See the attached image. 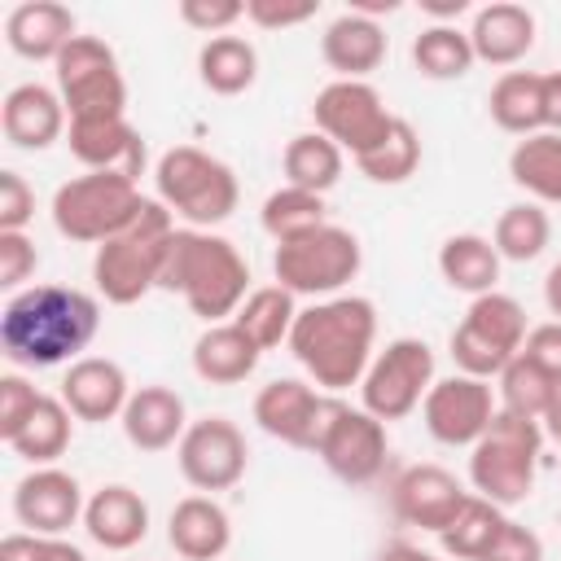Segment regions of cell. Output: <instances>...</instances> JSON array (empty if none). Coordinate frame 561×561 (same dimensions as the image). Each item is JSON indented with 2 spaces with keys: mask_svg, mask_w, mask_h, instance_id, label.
<instances>
[{
  "mask_svg": "<svg viewBox=\"0 0 561 561\" xmlns=\"http://www.w3.org/2000/svg\"><path fill=\"white\" fill-rule=\"evenodd\" d=\"M101 329V302L75 285H26L0 311V351L18 368H53L83 359Z\"/></svg>",
  "mask_w": 561,
  "mask_h": 561,
  "instance_id": "1",
  "label": "cell"
},
{
  "mask_svg": "<svg viewBox=\"0 0 561 561\" xmlns=\"http://www.w3.org/2000/svg\"><path fill=\"white\" fill-rule=\"evenodd\" d=\"M373 342H377V307L359 294H337L298 311L285 346L320 390L337 394L364 381L373 364Z\"/></svg>",
  "mask_w": 561,
  "mask_h": 561,
  "instance_id": "2",
  "label": "cell"
},
{
  "mask_svg": "<svg viewBox=\"0 0 561 561\" xmlns=\"http://www.w3.org/2000/svg\"><path fill=\"white\" fill-rule=\"evenodd\" d=\"M158 289L180 294L193 316L206 324H224L237 316V307L250 298V263L228 237L202 232V228H175L167 241Z\"/></svg>",
  "mask_w": 561,
  "mask_h": 561,
  "instance_id": "3",
  "label": "cell"
},
{
  "mask_svg": "<svg viewBox=\"0 0 561 561\" xmlns=\"http://www.w3.org/2000/svg\"><path fill=\"white\" fill-rule=\"evenodd\" d=\"M171 232H175V215L158 197H149L140 219L127 232H118V237L96 245V254H92V285H96V294L105 302H114V307H131L149 289H158Z\"/></svg>",
  "mask_w": 561,
  "mask_h": 561,
  "instance_id": "4",
  "label": "cell"
},
{
  "mask_svg": "<svg viewBox=\"0 0 561 561\" xmlns=\"http://www.w3.org/2000/svg\"><path fill=\"white\" fill-rule=\"evenodd\" d=\"M539 451H543V425L500 408L495 421L486 425V434L469 447L473 491L500 508L530 500L535 473H539Z\"/></svg>",
  "mask_w": 561,
  "mask_h": 561,
  "instance_id": "5",
  "label": "cell"
},
{
  "mask_svg": "<svg viewBox=\"0 0 561 561\" xmlns=\"http://www.w3.org/2000/svg\"><path fill=\"white\" fill-rule=\"evenodd\" d=\"M153 184H158V202L171 215H180L184 228H202V232L224 224L241 197L232 167L224 158L197 149V145L167 149L153 167Z\"/></svg>",
  "mask_w": 561,
  "mask_h": 561,
  "instance_id": "6",
  "label": "cell"
},
{
  "mask_svg": "<svg viewBox=\"0 0 561 561\" xmlns=\"http://www.w3.org/2000/svg\"><path fill=\"white\" fill-rule=\"evenodd\" d=\"M145 202L149 197L136 188V180H127L118 171H83V175L57 184L48 215L61 237L101 245V241L127 232L140 219Z\"/></svg>",
  "mask_w": 561,
  "mask_h": 561,
  "instance_id": "7",
  "label": "cell"
},
{
  "mask_svg": "<svg viewBox=\"0 0 561 561\" xmlns=\"http://www.w3.org/2000/svg\"><path fill=\"white\" fill-rule=\"evenodd\" d=\"M359 263H364L359 237L351 228H337V224H324L316 232L280 241L276 254H272L276 285H285L294 298L298 294H307V298H337L359 276Z\"/></svg>",
  "mask_w": 561,
  "mask_h": 561,
  "instance_id": "8",
  "label": "cell"
},
{
  "mask_svg": "<svg viewBox=\"0 0 561 561\" xmlns=\"http://www.w3.org/2000/svg\"><path fill=\"white\" fill-rule=\"evenodd\" d=\"M526 311L517 298L491 289L482 298L469 302L465 320L451 329V359H456V373L465 377H500L517 355H522V342H526Z\"/></svg>",
  "mask_w": 561,
  "mask_h": 561,
  "instance_id": "9",
  "label": "cell"
},
{
  "mask_svg": "<svg viewBox=\"0 0 561 561\" xmlns=\"http://www.w3.org/2000/svg\"><path fill=\"white\" fill-rule=\"evenodd\" d=\"M57 96L70 118H114L127 114V79L114 48L101 35H75L53 61Z\"/></svg>",
  "mask_w": 561,
  "mask_h": 561,
  "instance_id": "10",
  "label": "cell"
},
{
  "mask_svg": "<svg viewBox=\"0 0 561 561\" xmlns=\"http://www.w3.org/2000/svg\"><path fill=\"white\" fill-rule=\"evenodd\" d=\"M434 351L425 337H394L386 342L364 381H359V408L373 412L377 421H403L408 412H416L434 386Z\"/></svg>",
  "mask_w": 561,
  "mask_h": 561,
  "instance_id": "11",
  "label": "cell"
},
{
  "mask_svg": "<svg viewBox=\"0 0 561 561\" xmlns=\"http://www.w3.org/2000/svg\"><path fill=\"white\" fill-rule=\"evenodd\" d=\"M316 456L324 460V469L346 482V486H364L373 478H381L386 456H390V434L386 421H377L364 408H351L342 399H333V412L320 430Z\"/></svg>",
  "mask_w": 561,
  "mask_h": 561,
  "instance_id": "12",
  "label": "cell"
},
{
  "mask_svg": "<svg viewBox=\"0 0 561 561\" xmlns=\"http://www.w3.org/2000/svg\"><path fill=\"white\" fill-rule=\"evenodd\" d=\"M311 118H316V131H324L351 158L368 153L394 123V114L386 110L381 92L368 79H333V83H324L316 92V101H311Z\"/></svg>",
  "mask_w": 561,
  "mask_h": 561,
  "instance_id": "13",
  "label": "cell"
},
{
  "mask_svg": "<svg viewBox=\"0 0 561 561\" xmlns=\"http://www.w3.org/2000/svg\"><path fill=\"white\" fill-rule=\"evenodd\" d=\"M175 465L197 495H215V491L237 486L245 478V465H250V447H245L241 425L228 416L188 421V430L175 447Z\"/></svg>",
  "mask_w": 561,
  "mask_h": 561,
  "instance_id": "14",
  "label": "cell"
},
{
  "mask_svg": "<svg viewBox=\"0 0 561 561\" xmlns=\"http://www.w3.org/2000/svg\"><path fill=\"white\" fill-rule=\"evenodd\" d=\"M495 412L500 408L491 399V386L482 377H465V373L434 381L425 403H421L425 430L443 447H473L486 434V425L495 421Z\"/></svg>",
  "mask_w": 561,
  "mask_h": 561,
  "instance_id": "15",
  "label": "cell"
},
{
  "mask_svg": "<svg viewBox=\"0 0 561 561\" xmlns=\"http://www.w3.org/2000/svg\"><path fill=\"white\" fill-rule=\"evenodd\" d=\"M337 394H320L316 386L298 381V377H276L254 394V421L267 438H280L289 447L316 451L320 430L333 412Z\"/></svg>",
  "mask_w": 561,
  "mask_h": 561,
  "instance_id": "16",
  "label": "cell"
},
{
  "mask_svg": "<svg viewBox=\"0 0 561 561\" xmlns=\"http://www.w3.org/2000/svg\"><path fill=\"white\" fill-rule=\"evenodd\" d=\"M88 495L75 473L57 465H39L18 478L13 486V517L31 535H66L75 522H83Z\"/></svg>",
  "mask_w": 561,
  "mask_h": 561,
  "instance_id": "17",
  "label": "cell"
},
{
  "mask_svg": "<svg viewBox=\"0 0 561 561\" xmlns=\"http://www.w3.org/2000/svg\"><path fill=\"white\" fill-rule=\"evenodd\" d=\"M465 500H469V491L443 465H408L390 482L394 517L403 526H416V530H430V535H443Z\"/></svg>",
  "mask_w": 561,
  "mask_h": 561,
  "instance_id": "18",
  "label": "cell"
},
{
  "mask_svg": "<svg viewBox=\"0 0 561 561\" xmlns=\"http://www.w3.org/2000/svg\"><path fill=\"white\" fill-rule=\"evenodd\" d=\"M66 145H70V153L88 171H118L127 180H140V171H145V140L127 123V114H114V118H70Z\"/></svg>",
  "mask_w": 561,
  "mask_h": 561,
  "instance_id": "19",
  "label": "cell"
},
{
  "mask_svg": "<svg viewBox=\"0 0 561 561\" xmlns=\"http://www.w3.org/2000/svg\"><path fill=\"white\" fill-rule=\"evenodd\" d=\"M66 105L57 96V88L48 83H13L0 101V127H4V140L13 149H48L53 140L66 136Z\"/></svg>",
  "mask_w": 561,
  "mask_h": 561,
  "instance_id": "20",
  "label": "cell"
},
{
  "mask_svg": "<svg viewBox=\"0 0 561 561\" xmlns=\"http://www.w3.org/2000/svg\"><path fill=\"white\" fill-rule=\"evenodd\" d=\"M127 399H131V381H127L123 364H114L105 355H83L61 377V403L75 412V421H92V425L114 421V416H123Z\"/></svg>",
  "mask_w": 561,
  "mask_h": 561,
  "instance_id": "21",
  "label": "cell"
},
{
  "mask_svg": "<svg viewBox=\"0 0 561 561\" xmlns=\"http://www.w3.org/2000/svg\"><path fill=\"white\" fill-rule=\"evenodd\" d=\"M535 13L517 0H491L473 13L469 22V44H473V57L486 61V66H517L530 48H535Z\"/></svg>",
  "mask_w": 561,
  "mask_h": 561,
  "instance_id": "22",
  "label": "cell"
},
{
  "mask_svg": "<svg viewBox=\"0 0 561 561\" xmlns=\"http://www.w3.org/2000/svg\"><path fill=\"white\" fill-rule=\"evenodd\" d=\"M386 48H390L386 26L355 9L337 13L320 35V57L337 79H368L386 61Z\"/></svg>",
  "mask_w": 561,
  "mask_h": 561,
  "instance_id": "23",
  "label": "cell"
},
{
  "mask_svg": "<svg viewBox=\"0 0 561 561\" xmlns=\"http://www.w3.org/2000/svg\"><path fill=\"white\" fill-rule=\"evenodd\" d=\"M83 530L105 552H127L149 535V504L127 482L96 486L88 495V508H83Z\"/></svg>",
  "mask_w": 561,
  "mask_h": 561,
  "instance_id": "24",
  "label": "cell"
},
{
  "mask_svg": "<svg viewBox=\"0 0 561 561\" xmlns=\"http://www.w3.org/2000/svg\"><path fill=\"white\" fill-rule=\"evenodd\" d=\"M118 425H123V434L136 451H167V447H180V438L188 430V412H184V399L171 386L153 381V386L131 390Z\"/></svg>",
  "mask_w": 561,
  "mask_h": 561,
  "instance_id": "25",
  "label": "cell"
},
{
  "mask_svg": "<svg viewBox=\"0 0 561 561\" xmlns=\"http://www.w3.org/2000/svg\"><path fill=\"white\" fill-rule=\"evenodd\" d=\"M167 543L184 561H219L232 543V517L215 495H184L167 517Z\"/></svg>",
  "mask_w": 561,
  "mask_h": 561,
  "instance_id": "26",
  "label": "cell"
},
{
  "mask_svg": "<svg viewBox=\"0 0 561 561\" xmlns=\"http://www.w3.org/2000/svg\"><path fill=\"white\" fill-rule=\"evenodd\" d=\"M75 35H79L75 13L57 0H26L4 18V39L26 61H57Z\"/></svg>",
  "mask_w": 561,
  "mask_h": 561,
  "instance_id": "27",
  "label": "cell"
},
{
  "mask_svg": "<svg viewBox=\"0 0 561 561\" xmlns=\"http://www.w3.org/2000/svg\"><path fill=\"white\" fill-rule=\"evenodd\" d=\"M259 355L263 351L232 320L206 324L197 333V342H193V373L202 381H210V386H237L259 368Z\"/></svg>",
  "mask_w": 561,
  "mask_h": 561,
  "instance_id": "28",
  "label": "cell"
},
{
  "mask_svg": "<svg viewBox=\"0 0 561 561\" xmlns=\"http://www.w3.org/2000/svg\"><path fill=\"white\" fill-rule=\"evenodd\" d=\"M500 254L491 245V237L482 232H456L438 245V276L456 289V294H469V298H482L495 289L500 280Z\"/></svg>",
  "mask_w": 561,
  "mask_h": 561,
  "instance_id": "29",
  "label": "cell"
},
{
  "mask_svg": "<svg viewBox=\"0 0 561 561\" xmlns=\"http://www.w3.org/2000/svg\"><path fill=\"white\" fill-rule=\"evenodd\" d=\"M508 180L539 206H561V131L522 136L508 153Z\"/></svg>",
  "mask_w": 561,
  "mask_h": 561,
  "instance_id": "30",
  "label": "cell"
},
{
  "mask_svg": "<svg viewBox=\"0 0 561 561\" xmlns=\"http://www.w3.org/2000/svg\"><path fill=\"white\" fill-rule=\"evenodd\" d=\"M491 123L513 136L543 131V75L535 70H504L486 92Z\"/></svg>",
  "mask_w": 561,
  "mask_h": 561,
  "instance_id": "31",
  "label": "cell"
},
{
  "mask_svg": "<svg viewBox=\"0 0 561 561\" xmlns=\"http://www.w3.org/2000/svg\"><path fill=\"white\" fill-rule=\"evenodd\" d=\"M197 75L215 96H237L259 79V48L245 35H215L197 53Z\"/></svg>",
  "mask_w": 561,
  "mask_h": 561,
  "instance_id": "32",
  "label": "cell"
},
{
  "mask_svg": "<svg viewBox=\"0 0 561 561\" xmlns=\"http://www.w3.org/2000/svg\"><path fill=\"white\" fill-rule=\"evenodd\" d=\"M280 167H285V184L294 188H307V193H329L337 180H342V167H346V153L324 136V131H298L285 153H280Z\"/></svg>",
  "mask_w": 561,
  "mask_h": 561,
  "instance_id": "33",
  "label": "cell"
},
{
  "mask_svg": "<svg viewBox=\"0 0 561 561\" xmlns=\"http://www.w3.org/2000/svg\"><path fill=\"white\" fill-rule=\"evenodd\" d=\"M294 320H298V302L285 285H263V289H250V298L237 307L232 324L259 346V351H276L280 342H289L294 333Z\"/></svg>",
  "mask_w": 561,
  "mask_h": 561,
  "instance_id": "34",
  "label": "cell"
},
{
  "mask_svg": "<svg viewBox=\"0 0 561 561\" xmlns=\"http://www.w3.org/2000/svg\"><path fill=\"white\" fill-rule=\"evenodd\" d=\"M70 434H75V412L61 403V394H44L39 408L31 412V421L9 438V447L31 469H39V465H53L57 456H66Z\"/></svg>",
  "mask_w": 561,
  "mask_h": 561,
  "instance_id": "35",
  "label": "cell"
},
{
  "mask_svg": "<svg viewBox=\"0 0 561 561\" xmlns=\"http://www.w3.org/2000/svg\"><path fill=\"white\" fill-rule=\"evenodd\" d=\"M473 44H469V31H460L456 22H430L416 39H412V66L416 75L425 79H465L473 70Z\"/></svg>",
  "mask_w": 561,
  "mask_h": 561,
  "instance_id": "36",
  "label": "cell"
},
{
  "mask_svg": "<svg viewBox=\"0 0 561 561\" xmlns=\"http://www.w3.org/2000/svg\"><path fill=\"white\" fill-rule=\"evenodd\" d=\"M548 241H552V219H548V210L539 202H513V206H504L500 219H495V232H491L495 254L508 259V263L539 259L548 250Z\"/></svg>",
  "mask_w": 561,
  "mask_h": 561,
  "instance_id": "37",
  "label": "cell"
},
{
  "mask_svg": "<svg viewBox=\"0 0 561 561\" xmlns=\"http://www.w3.org/2000/svg\"><path fill=\"white\" fill-rule=\"evenodd\" d=\"M504 522H508V513L500 504H491L482 495H469L460 504V513L451 517V526L438 535L443 539V552H451L456 561H482L491 552V543L500 539Z\"/></svg>",
  "mask_w": 561,
  "mask_h": 561,
  "instance_id": "38",
  "label": "cell"
},
{
  "mask_svg": "<svg viewBox=\"0 0 561 561\" xmlns=\"http://www.w3.org/2000/svg\"><path fill=\"white\" fill-rule=\"evenodd\" d=\"M355 167H359V175L373 180V184H403V180H412L416 167H421V136H416V127L394 114L390 131H386L368 153H359Z\"/></svg>",
  "mask_w": 561,
  "mask_h": 561,
  "instance_id": "39",
  "label": "cell"
},
{
  "mask_svg": "<svg viewBox=\"0 0 561 561\" xmlns=\"http://www.w3.org/2000/svg\"><path fill=\"white\" fill-rule=\"evenodd\" d=\"M259 224H263V232H267L276 245H280V241H294V237L316 232V228H324V224H329V219H324V197H320V193H307V188L285 184V188H276V193H267V197H263Z\"/></svg>",
  "mask_w": 561,
  "mask_h": 561,
  "instance_id": "40",
  "label": "cell"
},
{
  "mask_svg": "<svg viewBox=\"0 0 561 561\" xmlns=\"http://www.w3.org/2000/svg\"><path fill=\"white\" fill-rule=\"evenodd\" d=\"M561 394V386L535 368L526 355H517L504 373H500V408L513 412V416H526V421H543V412L552 408V399Z\"/></svg>",
  "mask_w": 561,
  "mask_h": 561,
  "instance_id": "41",
  "label": "cell"
},
{
  "mask_svg": "<svg viewBox=\"0 0 561 561\" xmlns=\"http://www.w3.org/2000/svg\"><path fill=\"white\" fill-rule=\"evenodd\" d=\"M0 561H88V557H83V548L66 543L61 535L13 530L0 539Z\"/></svg>",
  "mask_w": 561,
  "mask_h": 561,
  "instance_id": "42",
  "label": "cell"
},
{
  "mask_svg": "<svg viewBox=\"0 0 561 561\" xmlns=\"http://www.w3.org/2000/svg\"><path fill=\"white\" fill-rule=\"evenodd\" d=\"M39 390L22 377V373H4L0 377V438L9 443L26 421H31V412L39 408Z\"/></svg>",
  "mask_w": 561,
  "mask_h": 561,
  "instance_id": "43",
  "label": "cell"
},
{
  "mask_svg": "<svg viewBox=\"0 0 561 561\" xmlns=\"http://www.w3.org/2000/svg\"><path fill=\"white\" fill-rule=\"evenodd\" d=\"M35 219V188L22 171H0V232H26Z\"/></svg>",
  "mask_w": 561,
  "mask_h": 561,
  "instance_id": "44",
  "label": "cell"
},
{
  "mask_svg": "<svg viewBox=\"0 0 561 561\" xmlns=\"http://www.w3.org/2000/svg\"><path fill=\"white\" fill-rule=\"evenodd\" d=\"M39 267V250L26 232H0V285L4 289H22V280H31Z\"/></svg>",
  "mask_w": 561,
  "mask_h": 561,
  "instance_id": "45",
  "label": "cell"
},
{
  "mask_svg": "<svg viewBox=\"0 0 561 561\" xmlns=\"http://www.w3.org/2000/svg\"><path fill=\"white\" fill-rule=\"evenodd\" d=\"M180 18L202 31V35H228V26L237 18H245V4L241 0H180Z\"/></svg>",
  "mask_w": 561,
  "mask_h": 561,
  "instance_id": "46",
  "label": "cell"
},
{
  "mask_svg": "<svg viewBox=\"0 0 561 561\" xmlns=\"http://www.w3.org/2000/svg\"><path fill=\"white\" fill-rule=\"evenodd\" d=\"M320 9V0H245V18L263 31H285V26H302L311 22Z\"/></svg>",
  "mask_w": 561,
  "mask_h": 561,
  "instance_id": "47",
  "label": "cell"
},
{
  "mask_svg": "<svg viewBox=\"0 0 561 561\" xmlns=\"http://www.w3.org/2000/svg\"><path fill=\"white\" fill-rule=\"evenodd\" d=\"M482 561H543V539L530 526H522V522L508 517L504 530H500V539L491 543V552Z\"/></svg>",
  "mask_w": 561,
  "mask_h": 561,
  "instance_id": "48",
  "label": "cell"
},
{
  "mask_svg": "<svg viewBox=\"0 0 561 561\" xmlns=\"http://www.w3.org/2000/svg\"><path fill=\"white\" fill-rule=\"evenodd\" d=\"M522 355H526L535 368H543V373L561 386V320L535 324V329L526 333V342H522Z\"/></svg>",
  "mask_w": 561,
  "mask_h": 561,
  "instance_id": "49",
  "label": "cell"
},
{
  "mask_svg": "<svg viewBox=\"0 0 561 561\" xmlns=\"http://www.w3.org/2000/svg\"><path fill=\"white\" fill-rule=\"evenodd\" d=\"M543 131H561V70L543 75Z\"/></svg>",
  "mask_w": 561,
  "mask_h": 561,
  "instance_id": "50",
  "label": "cell"
},
{
  "mask_svg": "<svg viewBox=\"0 0 561 561\" xmlns=\"http://www.w3.org/2000/svg\"><path fill=\"white\" fill-rule=\"evenodd\" d=\"M377 561H438V557H434V552H425V548H416V543L394 539V543H386V548L377 552Z\"/></svg>",
  "mask_w": 561,
  "mask_h": 561,
  "instance_id": "51",
  "label": "cell"
},
{
  "mask_svg": "<svg viewBox=\"0 0 561 561\" xmlns=\"http://www.w3.org/2000/svg\"><path fill=\"white\" fill-rule=\"evenodd\" d=\"M543 302H548L552 320H561V263H552L543 276Z\"/></svg>",
  "mask_w": 561,
  "mask_h": 561,
  "instance_id": "52",
  "label": "cell"
},
{
  "mask_svg": "<svg viewBox=\"0 0 561 561\" xmlns=\"http://www.w3.org/2000/svg\"><path fill=\"white\" fill-rule=\"evenodd\" d=\"M421 9H425V13L434 18V22H456V18H460V13L469 9V0H443V4H434V0H425Z\"/></svg>",
  "mask_w": 561,
  "mask_h": 561,
  "instance_id": "53",
  "label": "cell"
},
{
  "mask_svg": "<svg viewBox=\"0 0 561 561\" xmlns=\"http://www.w3.org/2000/svg\"><path fill=\"white\" fill-rule=\"evenodd\" d=\"M351 9H355V13H364V18H373V22H377V18H381V13H394V9H399V0H351Z\"/></svg>",
  "mask_w": 561,
  "mask_h": 561,
  "instance_id": "54",
  "label": "cell"
},
{
  "mask_svg": "<svg viewBox=\"0 0 561 561\" xmlns=\"http://www.w3.org/2000/svg\"><path fill=\"white\" fill-rule=\"evenodd\" d=\"M539 425H543V434H548L552 443H561V394L552 399V408L543 412V421H539Z\"/></svg>",
  "mask_w": 561,
  "mask_h": 561,
  "instance_id": "55",
  "label": "cell"
}]
</instances>
